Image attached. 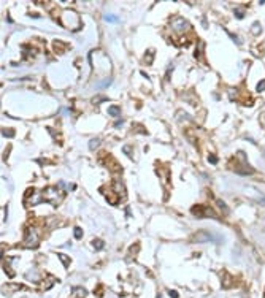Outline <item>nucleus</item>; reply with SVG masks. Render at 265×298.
I'll return each instance as SVG.
<instances>
[{
  "label": "nucleus",
  "mask_w": 265,
  "mask_h": 298,
  "mask_svg": "<svg viewBox=\"0 0 265 298\" xmlns=\"http://www.w3.org/2000/svg\"><path fill=\"white\" fill-rule=\"evenodd\" d=\"M41 200L43 202H49L51 205L57 206L60 205V202L64 200V186H49V187H45L41 190Z\"/></svg>",
  "instance_id": "obj_1"
},
{
  "label": "nucleus",
  "mask_w": 265,
  "mask_h": 298,
  "mask_svg": "<svg viewBox=\"0 0 265 298\" xmlns=\"http://www.w3.org/2000/svg\"><path fill=\"white\" fill-rule=\"evenodd\" d=\"M24 244L27 246V248H32V249L38 248V244H40V235H37L35 228H32V227H30V228L26 232Z\"/></svg>",
  "instance_id": "obj_2"
},
{
  "label": "nucleus",
  "mask_w": 265,
  "mask_h": 298,
  "mask_svg": "<svg viewBox=\"0 0 265 298\" xmlns=\"http://www.w3.org/2000/svg\"><path fill=\"white\" fill-rule=\"evenodd\" d=\"M192 214L197 217H217V214L214 213L210 206H203V205H195L192 206Z\"/></svg>",
  "instance_id": "obj_3"
},
{
  "label": "nucleus",
  "mask_w": 265,
  "mask_h": 298,
  "mask_svg": "<svg viewBox=\"0 0 265 298\" xmlns=\"http://www.w3.org/2000/svg\"><path fill=\"white\" fill-rule=\"evenodd\" d=\"M102 163H105L108 168H111L113 171H118V170H121V167H119V163H116V160L113 159V157H110L108 155V159H105V160H102Z\"/></svg>",
  "instance_id": "obj_4"
},
{
  "label": "nucleus",
  "mask_w": 265,
  "mask_h": 298,
  "mask_svg": "<svg viewBox=\"0 0 265 298\" xmlns=\"http://www.w3.org/2000/svg\"><path fill=\"white\" fill-rule=\"evenodd\" d=\"M53 45H54V48H56V53H57V54L64 53V51L67 49V46H65L64 43H60V41H54Z\"/></svg>",
  "instance_id": "obj_5"
},
{
  "label": "nucleus",
  "mask_w": 265,
  "mask_h": 298,
  "mask_svg": "<svg viewBox=\"0 0 265 298\" xmlns=\"http://www.w3.org/2000/svg\"><path fill=\"white\" fill-rule=\"evenodd\" d=\"M119 113H121V109L118 106H110L108 108V114H111V116H118Z\"/></svg>",
  "instance_id": "obj_6"
},
{
  "label": "nucleus",
  "mask_w": 265,
  "mask_h": 298,
  "mask_svg": "<svg viewBox=\"0 0 265 298\" xmlns=\"http://www.w3.org/2000/svg\"><path fill=\"white\" fill-rule=\"evenodd\" d=\"M92 244L95 246V249H102L103 246H105V243H103L102 240H94V241H92Z\"/></svg>",
  "instance_id": "obj_7"
},
{
  "label": "nucleus",
  "mask_w": 265,
  "mask_h": 298,
  "mask_svg": "<svg viewBox=\"0 0 265 298\" xmlns=\"http://www.w3.org/2000/svg\"><path fill=\"white\" fill-rule=\"evenodd\" d=\"M217 205L222 208V213H224V214H227V213H229V208H227V205H225L222 200H217Z\"/></svg>",
  "instance_id": "obj_8"
},
{
  "label": "nucleus",
  "mask_w": 265,
  "mask_h": 298,
  "mask_svg": "<svg viewBox=\"0 0 265 298\" xmlns=\"http://www.w3.org/2000/svg\"><path fill=\"white\" fill-rule=\"evenodd\" d=\"M252 33H260V24L259 22H254V24H252Z\"/></svg>",
  "instance_id": "obj_9"
},
{
  "label": "nucleus",
  "mask_w": 265,
  "mask_h": 298,
  "mask_svg": "<svg viewBox=\"0 0 265 298\" xmlns=\"http://www.w3.org/2000/svg\"><path fill=\"white\" fill-rule=\"evenodd\" d=\"M81 236H83V230H81L80 227H76V228H75V238H78V240H80Z\"/></svg>",
  "instance_id": "obj_10"
},
{
  "label": "nucleus",
  "mask_w": 265,
  "mask_h": 298,
  "mask_svg": "<svg viewBox=\"0 0 265 298\" xmlns=\"http://www.w3.org/2000/svg\"><path fill=\"white\" fill-rule=\"evenodd\" d=\"M262 91H265V79L257 84V92H262Z\"/></svg>",
  "instance_id": "obj_11"
},
{
  "label": "nucleus",
  "mask_w": 265,
  "mask_h": 298,
  "mask_svg": "<svg viewBox=\"0 0 265 298\" xmlns=\"http://www.w3.org/2000/svg\"><path fill=\"white\" fill-rule=\"evenodd\" d=\"M2 133H3L5 136H13V133H14V132L11 130V128H3V130H2Z\"/></svg>",
  "instance_id": "obj_12"
},
{
  "label": "nucleus",
  "mask_w": 265,
  "mask_h": 298,
  "mask_svg": "<svg viewBox=\"0 0 265 298\" xmlns=\"http://www.w3.org/2000/svg\"><path fill=\"white\" fill-rule=\"evenodd\" d=\"M59 257L62 258V262H64V265H70V258H68V257L62 255V254H59Z\"/></svg>",
  "instance_id": "obj_13"
},
{
  "label": "nucleus",
  "mask_w": 265,
  "mask_h": 298,
  "mask_svg": "<svg viewBox=\"0 0 265 298\" xmlns=\"http://www.w3.org/2000/svg\"><path fill=\"white\" fill-rule=\"evenodd\" d=\"M235 16L238 18V19H241V18H243V11H241L240 8H237V10H235Z\"/></svg>",
  "instance_id": "obj_14"
},
{
  "label": "nucleus",
  "mask_w": 265,
  "mask_h": 298,
  "mask_svg": "<svg viewBox=\"0 0 265 298\" xmlns=\"http://www.w3.org/2000/svg\"><path fill=\"white\" fill-rule=\"evenodd\" d=\"M99 143H100V140H92L91 143H89V144H91V149H92V148H97V144H99Z\"/></svg>",
  "instance_id": "obj_15"
},
{
  "label": "nucleus",
  "mask_w": 265,
  "mask_h": 298,
  "mask_svg": "<svg viewBox=\"0 0 265 298\" xmlns=\"http://www.w3.org/2000/svg\"><path fill=\"white\" fill-rule=\"evenodd\" d=\"M107 21H108V22H114V21H116V18H114V16H111V14H108V16H107Z\"/></svg>",
  "instance_id": "obj_16"
},
{
  "label": "nucleus",
  "mask_w": 265,
  "mask_h": 298,
  "mask_svg": "<svg viewBox=\"0 0 265 298\" xmlns=\"http://www.w3.org/2000/svg\"><path fill=\"white\" fill-rule=\"evenodd\" d=\"M170 295H171V297H173V298H178V293H176V292H175V290H170Z\"/></svg>",
  "instance_id": "obj_17"
},
{
  "label": "nucleus",
  "mask_w": 265,
  "mask_h": 298,
  "mask_svg": "<svg viewBox=\"0 0 265 298\" xmlns=\"http://www.w3.org/2000/svg\"><path fill=\"white\" fill-rule=\"evenodd\" d=\"M210 162H211V163H216V157H214V155H210Z\"/></svg>",
  "instance_id": "obj_18"
}]
</instances>
